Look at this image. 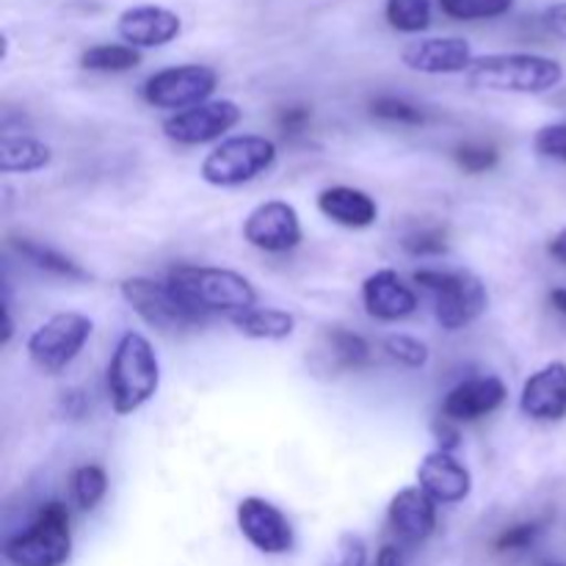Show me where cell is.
Returning <instances> with one entry per match:
<instances>
[{
  "mask_svg": "<svg viewBox=\"0 0 566 566\" xmlns=\"http://www.w3.org/2000/svg\"><path fill=\"white\" fill-rule=\"evenodd\" d=\"M142 64V53L130 44H94L81 53V66L92 72H127Z\"/></svg>",
  "mask_w": 566,
  "mask_h": 566,
  "instance_id": "obj_24",
  "label": "cell"
},
{
  "mask_svg": "<svg viewBox=\"0 0 566 566\" xmlns=\"http://www.w3.org/2000/svg\"><path fill=\"white\" fill-rule=\"evenodd\" d=\"M238 531L254 551L265 556H285L293 551V528L285 514L265 497H243L235 509Z\"/></svg>",
  "mask_w": 566,
  "mask_h": 566,
  "instance_id": "obj_12",
  "label": "cell"
},
{
  "mask_svg": "<svg viewBox=\"0 0 566 566\" xmlns=\"http://www.w3.org/2000/svg\"><path fill=\"white\" fill-rule=\"evenodd\" d=\"M243 119V111L235 99H208L197 108L180 111L164 119V136L182 147H199L224 136L227 130Z\"/></svg>",
  "mask_w": 566,
  "mask_h": 566,
  "instance_id": "obj_11",
  "label": "cell"
},
{
  "mask_svg": "<svg viewBox=\"0 0 566 566\" xmlns=\"http://www.w3.org/2000/svg\"><path fill=\"white\" fill-rule=\"evenodd\" d=\"M3 556L11 566H64L70 562L72 531L64 503H44L33 523L6 542Z\"/></svg>",
  "mask_w": 566,
  "mask_h": 566,
  "instance_id": "obj_4",
  "label": "cell"
},
{
  "mask_svg": "<svg viewBox=\"0 0 566 566\" xmlns=\"http://www.w3.org/2000/svg\"><path fill=\"white\" fill-rule=\"evenodd\" d=\"M230 324L249 340H269L280 343L287 340L296 329V318L287 310L276 307H252L243 313L230 315Z\"/></svg>",
  "mask_w": 566,
  "mask_h": 566,
  "instance_id": "obj_21",
  "label": "cell"
},
{
  "mask_svg": "<svg viewBox=\"0 0 566 566\" xmlns=\"http://www.w3.org/2000/svg\"><path fill=\"white\" fill-rule=\"evenodd\" d=\"M381 346H385L387 357L396 359V363L403 365V368L420 370V368H426V365H429V359H431L429 346H426L423 340H418V337L403 335V332L387 335Z\"/></svg>",
  "mask_w": 566,
  "mask_h": 566,
  "instance_id": "obj_29",
  "label": "cell"
},
{
  "mask_svg": "<svg viewBox=\"0 0 566 566\" xmlns=\"http://www.w3.org/2000/svg\"><path fill=\"white\" fill-rule=\"evenodd\" d=\"M547 252H551L553 258L558 260V263L566 265V227H564L562 232H556V235H553V241H551V247H547Z\"/></svg>",
  "mask_w": 566,
  "mask_h": 566,
  "instance_id": "obj_39",
  "label": "cell"
},
{
  "mask_svg": "<svg viewBox=\"0 0 566 566\" xmlns=\"http://www.w3.org/2000/svg\"><path fill=\"white\" fill-rule=\"evenodd\" d=\"M453 158H457V164L462 166L468 175H484V171L495 169L501 155H497L495 147H486V144H462Z\"/></svg>",
  "mask_w": 566,
  "mask_h": 566,
  "instance_id": "obj_31",
  "label": "cell"
},
{
  "mask_svg": "<svg viewBox=\"0 0 566 566\" xmlns=\"http://www.w3.org/2000/svg\"><path fill=\"white\" fill-rule=\"evenodd\" d=\"M363 304L370 318L392 324L409 318L418 310V296L398 271L379 269L363 282Z\"/></svg>",
  "mask_w": 566,
  "mask_h": 566,
  "instance_id": "obj_19",
  "label": "cell"
},
{
  "mask_svg": "<svg viewBox=\"0 0 566 566\" xmlns=\"http://www.w3.org/2000/svg\"><path fill=\"white\" fill-rule=\"evenodd\" d=\"M274 160L276 147L271 138L243 133V136H232L216 144L205 155L199 175L213 188H238L243 182H252L254 177L265 175L274 166Z\"/></svg>",
  "mask_w": 566,
  "mask_h": 566,
  "instance_id": "obj_6",
  "label": "cell"
},
{
  "mask_svg": "<svg viewBox=\"0 0 566 566\" xmlns=\"http://www.w3.org/2000/svg\"><path fill=\"white\" fill-rule=\"evenodd\" d=\"M551 302H553V307L558 310V313L566 315V287H556V291L551 293Z\"/></svg>",
  "mask_w": 566,
  "mask_h": 566,
  "instance_id": "obj_40",
  "label": "cell"
},
{
  "mask_svg": "<svg viewBox=\"0 0 566 566\" xmlns=\"http://www.w3.org/2000/svg\"><path fill=\"white\" fill-rule=\"evenodd\" d=\"M385 14L396 31L420 33L431 25V0H387Z\"/></svg>",
  "mask_w": 566,
  "mask_h": 566,
  "instance_id": "obj_26",
  "label": "cell"
},
{
  "mask_svg": "<svg viewBox=\"0 0 566 566\" xmlns=\"http://www.w3.org/2000/svg\"><path fill=\"white\" fill-rule=\"evenodd\" d=\"M370 111L374 116L387 122H398V125H423V114L420 108H415L412 103L401 97H379L370 103Z\"/></svg>",
  "mask_w": 566,
  "mask_h": 566,
  "instance_id": "obj_32",
  "label": "cell"
},
{
  "mask_svg": "<svg viewBox=\"0 0 566 566\" xmlns=\"http://www.w3.org/2000/svg\"><path fill=\"white\" fill-rule=\"evenodd\" d=\"M392 534L407 545H423L437 528V503L420 486H403L387 506Z\"/></svg>",
  "mask_w": 566,
  "mask_h": 566,
  "instance_id": "obj_18",
  "label": "cell"
},
{
  "mask_svg": "<svg viewBox=\"0 0 566 566\" xmlns=\"http://www.w3.org/2000/svg\"><path fill=\"white\" fill-rule=\"evenodd\" d=\"M105 492H108V475H105V470L99 464H83V468H77L72 473V497H75V503L83 512L97 509Z\"/></svg>",
  "mask_w": 566,
  "mask_h": 566,
  "instance_id": "obj_27",
  "label": "cell"
},
{
  "mask_svg": "<svg viewBox=\"0 0 566 566\" xmlns=\"http://www.w3.org/2000/svg\"><path fill=\"white\" fill-rule=\"evenodd\" d=\"M243 241L249 247L269 254L291 252L302 243V219L298 210L285 199H269V202L254 205L243 219Z\"/></svg>",
  "mask_w": 566,
  "mask_h": 566,
  "instance_id": "obj_10",
  "label": "cell"
},
{
  "mask_svg": "<svg viewBox=\"0 0 566 566\" xmlns=\"http://www.w3.org/2000/svg\"><path fill=\"white\" fill-rule=\"evenodd\" d=\"M542 525L539 523H520L512 525V528L503 531L495 539V551L509 553V551H525V547L534 545V539L539 536Z\"/></svg>",
  "mask_w": 566,
  "mask_h": 566,
  "instance_id": "obj_34",
  "label": "cell"
},
{
  "mask_svg": "<svg viewBox=\"0 0 566 566\" xmlns=\"http://www.w3.org/2000/svg\"><path fill=\"white\" fill-rule=\"evenodd\" d=\"M326 352L340 370H359L370 363V346L363 335L343 326L326 332Z\"/></svg>",
  "mask_w": 566,
  "mask_h": 566,
  "instance_id": "obj_23",
  "label": "cell"
},
{
  "mask_svg": "<svg viewBox=\"0 0 566 566\" xmlns=\"http://www.w3.org/2000/svg\"><path fill=\"white\" fill-rule=\"evenodd\" d=\"M520 412L539 423H558L566 418V363H547L525 379Z\"/></svg>",
  "mask_w": 566,
  "mask_h": 566,
  "instance_id": "obj_16",
  "label": "cell"
},
{
  "mask_svg": "<svg viewBox=\"0 0 566 566\" xmlns=\"http://www.w3.org/2000/svg\"><path fill=\"white\" fill-rule=\"evenodd\" d=\"M94 332V321L83 313H55L31 332L25 352L44 374H61L83 352Z\"/></svg>",
  "mask_w": 566,
  "mask_h": 566,
  "instance_id": "obj_7",
  "label": "cell"
},
{
  "mask_svg": "<svg viewBox=\"0 0 566 566\" xmlns=\"http://www.w3.org/2000/svg\"><path fill=\"white\" fill-rule=\"evenodd\" d=\"M116 33L122 36V42L130 44V48H164L171 44L182 33V20L180 14H175L166 6L155 3H142L130 6L119 14L116 20Z\"/></svg>",
  "mask_w": 566,
  "mask_h": 566,
  "instance_id": "obj_15",
  "label": "cell"
},
{
  "mask_svg": "<svg viewBox=\"0 0 566 566\" xmlns=\"http://www.w3.org/2000/svg\"><path fill=\"white\" fill-rule=\"evenodd\" d=\"M53 160V149L44 142L31 136L0 138V171L3 175H31V171L48 169Z\"/></svg>",
  "mask_w": 566,
  "mask_h": 566,
  "instance_id": "obj_22",
  "label": "cell"
},
{
  "mask_svg": "<svg viewBox=\"0 0 566 566\" xmlns=\"http://www.w3.org/2000/svg\"><path fill=\"white\" fill-rule=\"evenodd\" d=\"M440 9L451 20H495L514 9V0H440Z\"/></svg>",
  "mask_w": 566,
  "mask_h": 566,
  "instance_id": "obj_28",
  "label": "cell"
},
{
  "mask_svg": "<svg viewBox=\"0 0 566 566\" xmlns=\"http://www.w3.org/2000/svg\"><path fill=\"white\" fill-rule=\"evenodd\" d=\"M219 86V72L208 64H180L166 66L147 77L142 94L153 108L160 111H180L197 108L208 103L210 94Z\"/></svg>",
  "mask_w": 566,
  "mask_h": 566,
  "instance_id": "obj_9",
  "label": "cell"
},
{
  "mask_svg": "<svg viewBox=\"0 0 566 566\" xmlns=\"http://www.w3.org/2000/svg\"><path fill=\"white\" fill-rule=\"evenodd\" d=\"M307 122H310V108H304V105H296V108L282 111V116H280V127L285 133L304 130V127H307Z\"/></svg>",
  "mask_w": 566,
  "mask_h": 566,
  "instance_id": "obj_37",
  "label": "cell"
},
{
  "mask_svg": "<svg viewBox=\"0 0 566 566\" xmlns=\"http://www.w3.org/2000/svg\"><path fill=\"white\" fill-rule=\"evenodd\" d=\"M506 385L501 376H479L453 387L442 401V418L451 423H473L497 412L506 403Z\"/></svg>",
  "mask_w": 566,
  "mask_h": 566,
  "instance_id": "obj_17",
  "label": "cell"
},
{
  "mask_svg": "<svg viewBox=\"0 0 566 566\" xmlns=\"http://www.w3.org/2000/svg\"><path fill=\"white\" fill-rule=\"evenodd\" d=\"M403 249L415 258H429V254H442L446 252V235L440 230H423L415 232L403 241Z\"/></svg>",
  "mask_w": 566,
  "mask_h": 566,
  "instance_id": "obj_35",
  "label": "cell"
},
{
  "mask_svg": "<svg viewBox=\"0 0 566 566\" xmlns=\"http://www.w3.org/2000/svg\"><path fill=\"white\" fill-rule=\"evenodd\" d=\"M545 566H566V564H545Z\"/></svg>",
  "mask_w": 566,
  "mask_h": 566,
  "instance_id": "obj_41",
  "label": "cell"
},
{
  "mask_svg": "<svg viewBox=\"0 0 566 566\" xmlns=\"http://www.w3.org/2000/svg\"><path fill=\"white\" fill-rule=\"evenodd\" d=\"M368 564V545L359 534H340L337 542L332 545L329 556H326L324 566H365Z\"/></svg>",
  "mask_w": 566,
  "mask_h": 566,
  "instance_id": "obj_30",
  "label": "cell"
},
{
  "mask_svg": "<svg viewBox=\"0 0 566 566\" xmlns=\"http://www.w3.org/2000/svg\"><path fill=\"white\" fill-rule=\"evenodd\" d=\"M412 280L434 293V315L442 329L448 332H459L475 324L490 307L486 285L470 271L423 269L415 271Z\"/></svg>",
  "mask_w": 566,
  "mask_h": 566,
  "instance_id": "obj_5",
  "label": "cell"
},
{
  "mask_svg": "<svg viewBox=\"0 0 566 566\" xmlns=\"http://www.w3.org/2000/svg\"><path fill=\"white\" fill-rule=\"evenodd\" d=\"M108 401L119 418L138 412L160 387V363L153 343L142 332H125L108 363Z\"/></svg>",
  "mask_w": 566,
  "mask_h": 566,
  "instance_id": "obj_1",
  "label": "cell"
},
{
  "mask_svg": "<svg viewBox=\"0 0 566 566\" xmlns=\"http://www.w3.org/2000/svg\"><path fill=\"white\" fill-rule=\"evenodd\" d=\"M14 249L22 254V258L31 260L36 269L50 271V274H55V276H66V280H88V274L75 263V260H70L66 254L55 252V249L42 247V243H36V241H28V238H17Z\"/></svg>",
  "mask_w": 566,
  "mask_h": 566,
  "instance_id": "obj_25",
  "label": "cell"
},
{
  "mask_svg": "<svg viewBox=\"0 0 566 566\" xmlns=\"http://www.w3.org/2000/svg\"><path fill=\"white\" fill-rule=\"evenodd\" d=\"M318 210L346 230H368L379 221V205L363 188L332 186L318 193Z\"/></svg>",
  "mask_w": 566,
  "mask_h": 566,
  "instance_id": "obj_20",
  "label": "cell"
},
{
  "mask_svg": "<svg viewBox=\"0 0 566 566\" xmlns=\"http://www.w3.org/2000/svg\"><path fill=\"white\" fill-rule=\"evenodd\" d=\"M473 44L462 36L415 39L401 50V64L420 75H457L473 66Z\"/></svg>",
  "mask_w": 566,
  "mask_h": 566,
  "instance_id": "obj_13",
  "label": "cell"
},
{
  "mask_svg": "<svg viewBox=\"0 0 566 566\" xmlns=\"http://www.w3.org/2000/svg\"><path fill=\"white\" fill-rule=\"evenodd\" d=\"M376 566H403L401 551L396 545H385L379 551V556H376Z\"/></svg>",
  "mask_w": 566,
  "mask_h": 566,
  "instance_id": "obj_38",
  "label": "cell"
},
{
  "mask_svg": "<svg viewBox=\"0 0 566 566\" xmlns=\"http://www.w3.org/2000/svg\"><path fill=\"white\" fill-rule=\"evenodd\" d=\"M122 298L130 304L133 313L149 324L153 329L177 332L188 326H199L208 321V315L193 310L169 282H155L147 276H130L119 285Z\"/></svg>",
  "mask_w": 566,
  "mask_h": 566,
  "instance_id": "obj_8",
  "label": "cell"
},
{
  "mask_svg": "<svg viewBox=\"0 0 566 566\" xmlns=\"http://www.w3.org/2000/svg\"><path fill=\"white\" fill-rule=\"evenodd\" d=\"M169 285L205 315H235L252 310L258 302V291L247 276L216 265H175L169 271Z\"/></svg>",
  "mask_w": 566,
  "mask_h": 566,
  "instance_id": "obj_3",
  "label": "cell"
},
{
  "mask_svg": "<svg viewBox=\"0 0 566 566\" xmlns=\"http://www.w3.org/2000/svg\"><path fill=\"white\" fill-rule=\"evenodd\" d=\"M534 149L542 158H553L566 164V122L539 127L534 136Z\"/></svg>",
  "mask_w": 566,
  "mask_h": 566,
  "instance_id": "obj_33",
  "label": "cell"
},
{
  "mask_svg": "<svg viewBox=\"0 0 566 566\" xmlns=\"http://www.w3.org/2000/svg\"><path fill=\"white\" fill-rule=\"evenodd\" d=\"M418 486L437 506L440 503L442 506H457V503L468 501L470 492H473V475L462 459L437 448V451L426 453L423 462H420Z\"/></svg>",
  "mask_w": 566,
  "mask_h": 566,
  "instance_id": "obj_14",
  "label": "cell"
},
{
  "mask_svg": "<svg viewBox=\"0 0 566 566\" xmlns=\"http://www.w3.org/2000/svg\"><path fill=\"white\" fill-rule=\"evenodd\" d=\"M545 25H547V31L553 33V36L564 39V42H566V0H562V3L547 6Z\"/></svg>",
  "mask_w": 566,
  "mask_h": 566,
  "instance_id": "obj_36",
  "label": "cell"
},
{
  "mask_svg": "<svg viewBox=\"0 0 566 566\" xmlns=\"http://www.w3.org/2000/svg\"><path fill=\"white\" fill-rule=\"evenodd\" d=\"M464 75L470 86L484 92L545 94L564 81V66L536 53H490L475 55Z\"/></svg>",
  "mask_w": 566,
  "mask_h": 566,
  "instance_id": "obj_2",
  "label": "cell"
}]
</instances>
